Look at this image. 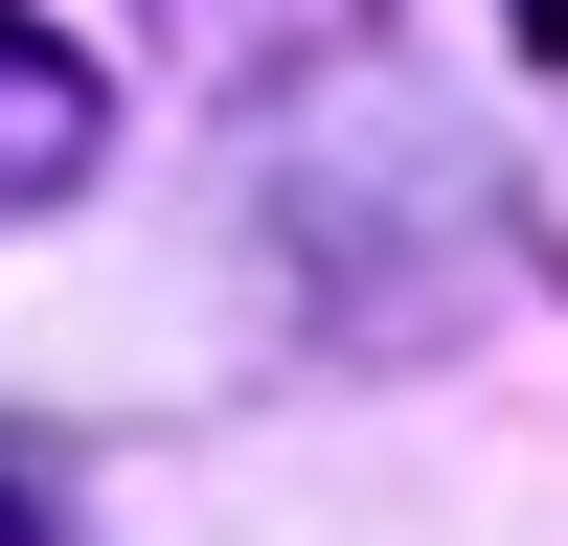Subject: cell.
Instances as JSON below:
<instances>
[{"instance_id": "cell-3", "label": "cell", "mask_w": 568, "mask_h": 546, "mask_svg": "<svg viewBox=\"0 0 568 546\" xmlns=\"http://www.w3.org/2000/svg\"><path fill=\"white\" fill-rule=\"evenodd\" d=\"M500 23H524V46H546V69H568V0H500Z\"/></svg>"}, {"instance_id": "cell-1", "label": "cell", "mask_w": 568, "mask_h": 546, "mask_svg": "<svg viewBox=\"0 0 568 546\" xmlns=\"http://www.w3.org/2000/svg\"><path fill=\"white\" fill-rule=\"evenodd\" d=\"M91 136H114V91H91L69 46L0 0V228H23V205H69V182H91Z\"/></svg>"}, {"instance_id": "cell-2", "label": "cell", "mask_w": 568, "mask_h": 546, "mask_svg": "<svg viewBox=\"0 0 568 546\" xmlns=\"http://www.w3.org/2000/svg\"><path fill=\"white\" fill-rule=\"evenodd\" d=\"M0 546H69V501H45V478H23V455H0Z\"/></svg>"}]
</instances>
